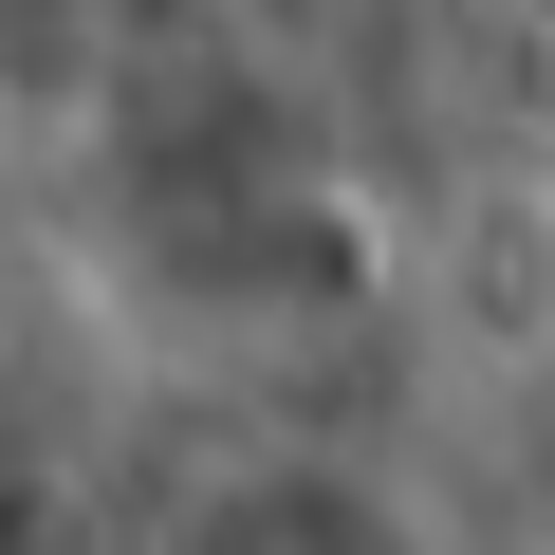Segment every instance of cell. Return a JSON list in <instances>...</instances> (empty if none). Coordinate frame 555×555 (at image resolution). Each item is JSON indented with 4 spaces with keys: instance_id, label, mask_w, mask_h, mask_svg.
Returning a JSON list of instances; mask_svg holds the SVG:
<instances>
[{
    "instance_id": "obj_1",
    "label": "cell",
    "mask_w": 555,
    "mask_h": 555,
    "mask_svg": "<svg viewBox=\"0 0 555 555\" xmlns=\"http://www.w3.org/2000/svg\"><path fill=\"white\" fill-rule=\"evenodd\" d=\"M112 555H463V537L408 463H371L334 426H241V444L167 463Z\"/></svg>"
}]
</instances>
